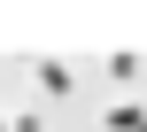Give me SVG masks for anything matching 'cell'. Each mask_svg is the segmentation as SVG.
<instances>
[{
	"label": "cell",
	"mask_w": 147,
	"mask_h": 132,
	"mask_svg": "<svg viewBox=\"0 0 147 132\" xmlns=\"http://www.w3.org/2000/svg\"><path fill=\"white\" fill-rule=\"evenodd\" d=\"M70 86H78V78H70V62H39V93H47V101H62Z\"/></svg>",
	"instance_id": "obj_1"
},
{
	"label": "cell",
	"mask_w": 147,
	"mask_h": 132,
	"mask_svg": "<svg viewBox=\"0 0 147 132\" xmlns=\"http://www.w3.org/2000/svg\"><path fill=\"white\" fill-rule=\"evenodd\" d=\"M0 132H8V117H0Z\"/></svg>",
	"instance_id": "obj_2"
}]
</instances>
